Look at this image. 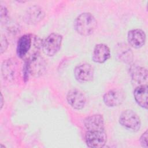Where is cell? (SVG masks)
<instances>
[{
    "label": "cell",
    "instance_id": "cell-1",
    "mask_svg": "<svg viewBox=\"0 0 148 148\" xmlns=\"http://www.w3.org/2000/svg\"><path fill=\"white\" fill-rule=\"evenodd\" d=\"M42 41L36 36L25 34L18 40L16 48L17 56L25 61L39 54V50L42 47Z\"/></svg>",
    "mask_w": 148,
    "mask_h": 148
},
{
    "label": "cell",
    "instance_id": "cell-2",
    "mask_svg": "<svg viewBox=\"0 0 148 148\" xmlns=\"http://www.w3.org/2000/svg\"><path fill=\"white\" fill-rule=\"evenodd\" d=\"M97 21L92 14L90 13H83L79 15L73 22L76 31L82 36H88L95 31Z\"/></svg>",
    "mask_w": 148,
    "mask_h": 148
},
{
    "label": "cell",
    "instance_id": "cell-3",
    "mask_svg": "<svg viewBox=\"0 0 148 148\" xmlns=\"http://www.w3.org/2000/svg\"><path fill=\"white\" fill-rule=\"evenodd\" d=\"M119 123L124 128L132 131H138L141 127V121L139 116L132 110H124L120 115Z\"/></svg>",
    "mask_w": 148,
    "mask_h": 148
},
{
    "label": "cell",
    "instance_id": "cell-4",
    "mask_svg": "<svg viewBox=\"0 0 148 148\" xmlns=\"http://www.w3.org/2000/svg\"><path fill=\"white\" fill-rule=\"evenodd\" d=\"M62 41V36L58 33H51L42 41V49L47 56L51 57L60 50Z\"/></svg>",
    "mask_w": 148,
    "mask_h": 148
},
{
    "label": "cell",
    "instance_id": "cell-5",
    "mask_svg": "<svg viewBox=\"0 0 148 148\" xmlns=\"http://www.w3.org/2000/svg\"><path fill=\"white\" fill-rule=\"evenodd\" d=\"M86 145L89 147L100 148L103 147L107 141V135L105 130L86 131L85 135Z\"/></svg>",
    "mask_w": 148,
    "mask_h": 148
},
{
    "label": "cell",
    "instance_id": "cell-6",
    "mask_svg": "<svg viewBox=\"0 0 148 148\" xmlns=\"http://www.w3.org/2000/svg\"><path fill=\"white\" fill-rule=\"evenodd\" d=\"M94 73L92 66L86 62L77 65L74 69L75 79L80 83H86L91 81L94 77Z\"/></svg>",
    "mask_w": 148,
    "mask_h": 148
},
{
    "label": "cell",
    "instance_id": "cell-7",
    "mask_svg": "<svg viewBox=\"0 0 148 148\" xmlns=\"http://www.w3.org/2000/svg\"><path fill=\"white\" fill-rule=\"evenodd\" d=\"M66 100L70 106L76 110L83 109L86 103L84 94L82 91L76 88L72 89L68 92Z\"/></svg>",
    "mask_w": 148,
    "mask_h": 148
},
{
    "label": "cell",
    "instance_id": "cell-8",
    "mask_svg": "<svg viewBox=\"0 0 148 148\" xmlns=\"http://www.w3.org/2000/svg\"><path fill=\"white\" fill-rule=\"evenodd\" d=\"M125 98L124 92L117 88L109 90L103 97L104 103L108 107H114L120 105Z\"/></svg>",
    "mask_w": 148,
    "mask_h": 148
},
{
    "label": "cell",
    "instance_id": "cell-9",
    "mask_svg": "<svg viewBox=\"0 0 148 148\" xmlns=\"http://www.w3.org/2000/svg\"><path fill=\"white\" fill-rule=\"evenodd\" d=\"M45 15V12L40 7L34 5L27 9L24 16V20L27 24H35L43 20Z\"/></svg>",
    "mask_w": 148,
    "mask_h": 148
},
{
    "label": "cell",
    "instance_id": "cell-10",
    "mask_svg": "<svg viewBox=\"0 0 148 148\" xmlns=\"http://www.w3.org/2000/svg\"><path fill=\"white\" fill-rule=\"evenodd\" d=\"M27 62L29 73L34 76H39L41 75L45 70L46 63L45 60L40 56L37 54L28 61Z\"/></svg>",
    "mask_w": 148,
    "mask_h": 148
},
{
    "label": "cell",
    "instance_id": "cell-11",
    "mask_svg": "<svg viewBox=\"0 0 148 148\" xmlns=\"http://www.w3.org/2000/svg\"><path fill=\"white\" fill-rule=\"evenodd\" d=\"M127 40L131 46L135 49H139L145 44L146 34L140 29H131L128 32Z\"/></svg>",
    "mask_w": 148,
    "mask_h": 148
},
{
    "label": "cell",
    "instance_id": "cell-12",
    "mask_svg": "<svg viewBox=\"0 0 148 148\" xmlns=\"http://www.w3.org/2000/svg\"><path fill=\"white\" fill-rule=\"evenodd\" d=\"M110 57L109 47L103 43H99L94 48L92 55V60L97 63L102 64L106 62Z\"/></svg>",
    "mask_w": 148,
    "mask_h": 148
},
{
    "label": "cell",
    "instance_id": "cell-13",
    "mask_svg": "<svg viewBox=\"0 0 148 148\" xmlns=\"http://www.w3.org/2000/svg\"><path fill=\"white\" fill-rule=\"evenodd\" d=\"M84 125L87 130H105V123L101 114H94L87 117L84 120Z\"/></svg>",
    "mask_w": 148,
    "mask_h": 148
},
{
    "label": "cell",
    "instance_id": "cell-14",
    "mask_svg": "<svg viewBox=\"0 0 148 148\" xmlns=\"http://www.w3.org/2000/svg\"><path fill=\"white\" fill-rule=\"evenodd\" d=\"M134 96L136 103L142 108L147 109L148 86L147 84H141L135 88Z\"/></svg>",
    "mask_w": 148,
    "mask_h": 148
},
{
    "label": "cell",
    "instance_id": "cell-15",
    "mask_svg": "<svg viewBox=\"0 0 148 148\" xmlns=\"http://www.w3.org/2000/svg\"><path fill=\"white\" fill-rule=\"evenodd\" d=\"M2 74L4 78L11 80L14 79L16 73V64L13 60H7L2 65Z\"/></svg>",
    "mask_w": 148,
    "mask_h": 148
},
{
    "label": "cell",
    "instance_id": "cell-16",
    "mask_svg": "<svg viewBox=\"0 0 148 148\" xmlns=\"http://www.w3.org/2000/svg\"><path fill=\"white\" fill-rule=\"evenodd\" d=\"M131 76L135 82L142 84L147 80V70L143 66H132L131 68Z\"/></svg>",
    "mask_w": 148,
    "mask_h": 148
},
{
    "label": "cell",
    "instance_id": "cell-17",
    "mask_svg": "<svg viewBox=\"0 0 148 148\" xmlns=\"http://www.w3.org/2000/svg\"><path fill=\"white\" fill-rule=\"evenodd\" d=\"M117 56L120 61L125 63L130 62L133 57V54L131 49L125 44H120L117 49Z\"/></svg>",
    "mask_w": 148,
    "mask_h": 148
},
{
    "label": "cell",
    "instance_id": "cell-18",
    "mask_svg": "<svg viewBox=\"0 0 148 148\" xmlns=\"http://www.w3.org/2000/svg\"><path fill=\"white\" fill-rule=\"evenodd\" d=\"M9 20L8 9L3 5L1 6V23H6Z\"/></svg>",
    "mask_w": 148,
    "mask_h": 148
},
{
    "label": "cell",
    "instance_id": "cell-19",
    "mask_svg": "<svg viewBox=\"0 0 148 148\" xmlns=\"http://www.w3.org/2000/svg\"><path fill=\"white\" fill-rule=\"evenodd\" d=\"M147 131L143 132L140 137V143L143 147H147Z\"/></svg>",
    "mask_w": 148,
    "mask_h": 148
},
{
    "label": "cell",
    "instance_id": "cell-20",
    "mask_svg": "<svg viewBox=\"0 0 148 148\" xmlns=\"http://www.w3.org/2000/svg\"><path fill=\"white\" fill-rule=\"evenodd\" d=\"M8 46V42L5 37L2 36L1 38V53L2 54L7 49Z\"/></svg>",
    "mask_w": 148,
    "mask_h": 148
},
{
    "label": "cell",
    "instance_id": "cell-21",
    "mask_svg": "<svg viewBox=\"0 0 148 148\" xmlns=\"http://www.w3.org/2000/svg\"><path fill=\"white\" fill-rule=\"evenodd\" d=\"M1 109H2V107H3V95L1 93Z\"/></svg>",
    "mask_w": 148,
    "mask_h": 148
}]
</instances>
